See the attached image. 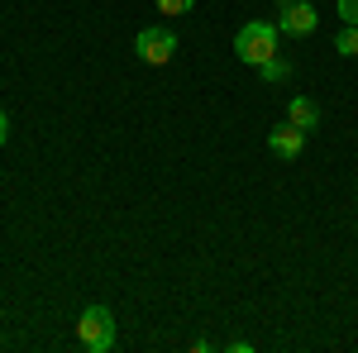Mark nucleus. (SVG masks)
Instances as JSON below:
<instances>
[{"label": "nucleus", "mask_w": 358, "mask_h": 353, "mask_svg": "<svg viewBox=\"0 0 358 353\" xmlns=\"http://www.w3.org/2000/svg\"><path fill=\"white\" fill-rule=\"evenodd\" d=\"M234 53H239V62H248V67H263L268 57H277V24L248 20V24L234 34Z\"/></svg>", "instance_id": "f257e3e1"}, {"label": "nucleus", "mask_w": 358, "mask_h": 353, "mask_svg": "<svg viewBox=\"0 0 358 353\" xmlns=\"http://www.w3.org/2000/svg\"><path fill=\"white\" fill-rule=\"evenodd\" d=\"M77 339H82L91 353L115 349V315L106 310V305H86L82 320H77Z\"/></svg>", "instance_id": "f03ea898"}, {"label": "nucleus", "mask_w": 358, "mask_h": 353, "mask_svg": "<svg viewBox=\"0 0 358 353\" xmlns=\"http://www.w3.org/2000/svg\"><path fill=\"white\" fill-rule=\"evenodd\" d=\"M134 53L148 62V67H163V62H172V53H177V34L167 24H148L134 34Z\"/></svg>", "instance_id": "7ed1b4c3"}, {"label": "nucleus", "mask_w": 358, "mask_h": 353, "mask_svg": "<svg viewBox=\"0 0 358 353\" xmlns=\"http://www.w3.org/2000/svg\"><path fill=\"white\" fill-rule=\"evenodd\" d=\"M282 34H292V38H306V34H315L320 29V15H315V5H306V0H292V5H282Z\"/></svg>", "instance_id": "20e7f679"}, {"label": "nucleus", "mask_w": 358, "mask_h": 353, "mask_svg": "<svg viewBox=\"0 0 358 353\" xmlns=\"http://www.w3.org/2000/svg\"><path fill=\"white\" fill-rule=\"evenodd\" d=\"M268 148H273L277 158H301V148H306V129H296V124L287 120V124L268 129Z\"/></svg>", "instance_id": "39448f33"}, {"label": "nucleus", "mask_w": 358, "mask_h": 353, "mask_svg": "<svg viewBox=\"0 0 358 353\" xmlns=\"http://www.w3.org/2000/svg\"><path fill=\"white\" fill-rule=\"evenodd\" d=\"M287 120H292L296 129H320V106H315L310 96H292V101H287Z\"/></svg>", "instance_id": "423d86ee"}, {"label": "nucleus", "mask_w": 358, "mask_h": 353, "mask_svg": "<svg viewBox=\"0 0 358 353\" xmlns=\"http://www.w3.org/2000/svg\"><path fill=\"white\" fill-rule=\"evenodd\" d=\"M292 77V62L287 57H268L263 67H258V82H287Z\"/></svg>", "instance_id": "0eeeda50"}, {"label": "nucleus", "mask_w": 358, "mask_h": 353, "mask_svg": "<svg viewBox=\"0 0 358 353\" xmlns=\"http://www.w3.org/2000/svg\"><path fill=\"white\" fill-rule=\"evenodd\" d=\"M334 53L339 57H358V24H344L334 34Z\"/></svg>", "instance_id": "6e6552de"}, {"label": "nucleus", "mask_w": 358, "mask_h": 353, "mask_svg": "<svg viewBox=\"0 0 358 353\" xmlns=\"http://www.w3.org/2000/svg\"><path fill=\"white\" fill-rule=\"evenodd\" d=\"M158 10L172 20V15H187V10H192V0H158Z\"/></svg>", "instance_id": "1a4fd4ad"}, {"label": "nucleus", "mask_w": 358, "mask_h": 353, "mask_svg": "<svg viewBox=\"0 0 358 353\" xmlns=\"http://www.w3.org/2000/svg\"><path fill=\"white\" fill-rule=\"evenodd\" d=\"M339 20L344 24H358V0H339Z\"/></svg>", "instance_id": "9d476101"}, {"label": "nucleus", "mask_w": 358, "mask_h": 353, "mask_svg": "<svg viewBox=\"0 0 358 353\" xmlns=\"http://www.w3.org/2000/svg\"><path fill=\"white\" fill-rule=\"evenodd\" d=\"M5 138H10V115L0 110V148H5Z\"/></svg>", "instance_id": "9b49d317"}, {"label": "nucleus", "mask_w": 358, "mask_h": 353, "mask_svg": "<svg viewBox=\"0 0 358 353\" xmlns=\"http://www.w3.org/2000/svg\"><path fill=\"white\" fill-rule=\"evenodd\" d=\"M277 5H292V0H277Z\"/></svg>", "instance_id": "f8f14e48"}]
</instances>
